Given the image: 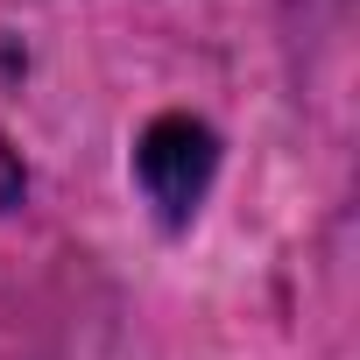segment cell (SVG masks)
I'll use <instances>...</instances> for the list:
<instances>
[{"mask_svg":"<svg viewBox=\"0 0 360 360\" xmlns=\"http://www.w3.org/2000/svg\"><path fill=\"white\" fill-rule=\"evenodd\" d=\"M212 169H219V141H212V127L191 120V113L148 120V134H141V148H134V176H141L148 205H155L169 226H184V219L198 212Z\"/></svg>","mask_w":360,"mask_h":360,"instance_id":"6da1fadb","label":"cell"},{"mask_svg":"<svg viewBox=\"0 0 360 360\" xmlns=\"http://www.w3.org/2000/svg\"><path fill=\"white\" fill-rule=\"evenodd\" d=\"M15 198H22V155L8 148V134H0V212H8Z\"/></svg>","mask_w":360,"mask_h":360,"instance_id":"7a4b0ae2","label":"cell"}]
</instances>
